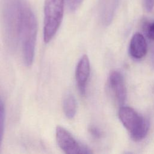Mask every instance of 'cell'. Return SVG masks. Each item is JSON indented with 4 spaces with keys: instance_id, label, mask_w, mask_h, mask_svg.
<instances>
[{
    "instance_id": "6da1fadb",
    "label": "cell",
    "mask_w": 154,
    "mask_h": 154,
    "mask_svg": "<svg viewBox=\"0 0 154 154\" xmlns=\"http://www.w3.org/2000/svg\"><path fill=\"white\" fill-rule=\"evenodd\" d=\"M18 41H20L23 59L26 66H30L34 60L37 36V22L29 4L20 0L17 28Z\"/></svg>"
},
{
    "instance_id": "7a4b0ae2",
    "label": "cell",
    "mask_w": 154,
    "mask_h": 154,
    "mask_svg": "<svg viewBox=\"0 0 154 154\" xmlns=\"http://www.w3.org/2000/svg\"><path fill=\"white\" fill-rule=\"evenodd\" d=\"M119 119L135 141L143 140L149 131V122L142 115L129 106H121L119 111Z\"/></svg>"
},
{
    "instance_id": "3957f363",
    "label": "cell",
    "mask_w": 154,
    "mask_h": 154,
    "mask_svg": "<svg viewBox=\"0 0 154 154\" xmlns=\"http://www.w3.org/2000/svg\"><path fill=\"white\" fill-rule=\"evenodd\" d=\"M64 0H45L43 40L49 42L56 34L63 20Z\"/></svg>"
},
{
    "instance_id": "277c9868",
    "label": "cell",
    "mask_w": 154,
    "mask_h": 154,
    "mask_svg": "<svg viewBox=\"0 0 154 154\" xmlns=\"http://www.w3.org/2000/svg\"><path fill=\"white\" fill-rule=\"evenodd\" d=\"M19 3L20 0H4V24L7 39L11 44L18 41Z\"/></svg>"
},
{
    "instance_id": "5b68a950",
    "label": "cell",
    "mask_w": 154,
    "mask_h": 154,
    "mask_svg": "<svg viewBox=\"0 0 154 154\" xmlns=\"http://www.w3.org/2000/svg\"><path fill=\"white\" fill-rule=\"evenodd\" d=\"M56 141L59 147L66 153H91L86 146L79 142L65 128L58 126L56 128Z\"/></svg>"
},
{
    "instance_id": "8992f818",
    "label": "cell",
    "mask_w": 154,
    "mask_h": 154,
    "mask_svg": "<svg viewBox=\"0 0 154 154\" xmlns=\"http://www.w3.org/2000/svg\"><path fill=\"white\" fill-rule=\"evenodd\" d=\"M109 91L115 100L120 105H123L126 97V89L122 74L116 70L111 72L108 78Z\"/></svg>"
},
{
    "instance_id": "52a82bcc",
    "label": "cell",
    "mask_w": 154,
    "mask_h": 154,
    "mask_svg": "<svg viewBox=\"0 0 154 154\" xmlns=\"http://www.w3.org/2000/svg\"><path fill=\"white\" fill-rule=\"evenodd\" d=\"M90 73V65L88 57L84 55L79 61L75 72V79L80 93L85 95L86 87Z\"/></svg>"
},
{
    "instance_id": "ba28073f",
    "label": "cell",
    "mask_w": 154,
    "mask_h": 154,
    "mask_svg": "<svg viewBox=\"0 0 154 154\" xmlns=\"http://www.w3.org/2000/svg\"><path fill=\"white\" fill-rule=\"evenodd\" d=\"M147 51V45L144 36L141 33H135L131 39L129 47V52L131 57L140 60L146 55Z\"/></svg>"
},
{
    "instance_id": "9c48e42d",
    "label": "cell",
    "mask_w": 154,
    "mask_h": 154,
    "mask_svg": "<svg viewBox=\"0 0 154 154\" xmlns=\"http://www.w3.org/2000/svg\"><path fill=\"white\" fill-rule=\"evenodd\" d=\"M119 3V0H100V13L102 20L105 24L109 23L114 15Z\"/></svg>"
},
{
    "instance_id": "30bf717a",
    "label": "cell",
    "mask_w": 154,
    "mask_h": 154,
    "mask_svg": "<svg viewBox=\"0 0 154 154\" xmlns=\"http://www.w3.org/2000/svg\"><path fill=\"white\" fill-rule=\"evenodd\" d=\"M63 111L65 116L69 119H73L77 111V102L72 93L67 94L63 100Z\"/></svg>"
},
{
    "instance_id": "8fae6325",
    "label": "cell",
    "mask_w": 154,
    "mask_h": 154,
    "mask_svg": "<svg viewBox=\"0 0 154 154\" xmlns=\"http://www.w3.org/2000/svg\"><path fill=\"white\" fill-rule=\"evenodd\" d=\"M5 122V110L2 104L0 102V146L2 143Z\"/></svg>"
},
{
    "instance_id": "7c38bea8",
    "label": "cell",
    "mask_w": 154,
    "mask_h": 154,
    "mask_svg": "<svg viewBox=\"0 0 154 154\" xmlns=\"http://www.w3.org/2000/svg\"><path fill=\"white\" fill-rule=\"evenodd\" d=\"M144 28L147 37L150 40L154 41V21L146 23Z\"/></svg>"
},
{
    "instance_id": "4fadbf2b",
    "label": "cell",
    "mask_w": 154,
    "mask_h": 154,
    "mask_svg": "<svg viewBox=\"0 0 154 154\" xmlns=\"http://www.w3.org/2000/svg\"><path fill=\"white\" fill-rule=\"evenodd\" d=\"M66 1L69 11H74L79 7L82 0H66Z\"/></svg>"
},
{
    "instance_id": "5bb4252c",
    "label": "cell",
    "mask_w": 154,
    "mask_h": 154,
    "mask_svg": "<svg viewBox=\"0 0 154 154\" xmlns=\"http://www.w3.org/2000/svg\"><path fill=\"white\" fill-rule=\"evenodd\" d=\"M89 132L90 134L95 138H101L102 134L100 129L95 126H91L89 128Z\"/></svg>"
},
{
    "instance_id": "9a60e30c",
    "label": "cell",
    "mask_w": 154,
    "mask_h": 154,
    "mask_svg": "<svg viewBox=\"0 0 154 154\" xmlns=\"http://www.w3.org/2000/svg\"><path fill=\"white\" fill-rule=\"evenodd\" d=\"M144 6L147 11H151L154 7V0H144Z\"/></svg>"
}]
</instances>
